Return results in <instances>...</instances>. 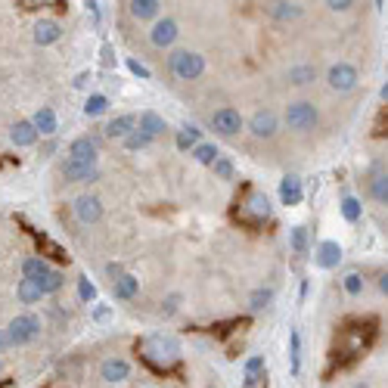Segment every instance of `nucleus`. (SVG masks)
Returning <instances> with one entry per match:
<instances>
[{"label":"nucleus","mask_w":388,"mask_h":388,"mask_svg":"<svg viewBox=\"0 0 388 388\" xmlns=\"http://www.w3.org/2000/svg\"><path fill=\"white\" fill-rule=\"evenodd\" d=\"M376 326H379V323H376L373 317L348 320V323L338 329V342H336V348H332V354H329V369H326V376H332L336 369L351 367V363H354L357 357H360L363 351L373 345Z\"/></svg>","instance_id":"f257e3e1"},{"label":"nucleus","mask_w":388,"mask_h":388,"mask_svg":"<svg viewBox=\"0 0 388 388\" xmlns=\"http://www.w3.org/2000/svg\"><path fill=\"white\" fill-rule=\"evenodd\" d=\"M137 354H140V360L150 369H156V373H171V369L181 363L183 348L174 336H168V332H152V336H143L137 342Z\"/></svg>","instance_id":"f03ea898"},{"label":"nucleus","mask_w":388,"mask_h":388,"mask_svg":"<svg viewBox=\"0 0 388 388\" xmlns=\"http://www.w3.org/2000/svg\"><path fill=\"white\" fill-rule=\"evenodd\" d=\"M233 221L239 227H249V230H258L270 221V199L261 193V190H245L236 199V208H233Z\"/></svg>","instance_id":"7ed1b4c3"},{"label":"nucleus","mask_w":388,"mask_h":388,"mask_svg":"<svg viewBox=\"0 0 388 388\" xmlns=\"http://www.w3.org/2000/svg\"><path fill=\"white\" fill-rule=\"evenodd\" d=\"M317 121H320V112H317V106H314V103L298 100V103H289V106H286L289 131L307 134V131H314V127H317Z\"/></svg>","instance_id":"20e7f679"},{"label":"nucleus","mask_w":388,"mask_h":388,"mask_svg":"<svg viewBox=\"0 0 388 388\" xmlns=\"http://www.w3.org/2000/svg\"><path fill=\"white\" fill-rule=\"evenodd\" d=\"M168 65L181 81H196V78L205 72V57H199L196 50H174L168 59Z\"/></svg>","instance_id":"39448f33"},{"label":"nucleus","mask_w":388,"mask_h":388,"mask_svg":"<svg viewBox=\"0 0 388 388\" xmlns=\"http://www.w3.org/2000/svg\"><path fill=\"white\" fill-rule=\"evenodd\" d=\"M7 336H10V342H13V345H28V342H34V338L41 336V320L34 317V314H19V317L10 320Z\"/></svg>","instance_id":"423d86ee"},{"label":"nucleus","mask_w":388,"mask_h":388,"mask_svg":"<svg viewBox=\"0 0 388 388\" xmlns=\"http://www.w3.org/2000/svg\"><path fill=\"white\" fill-rule=\"evenodd\" d=\"M326 81H329V88L336 94H351L357 88V81H360V75H357V69L351 63H336L329 69V75H326Z\"/></svg>","instance_id":"0eeeda50"},{"label":"nucleus","mask_w":388,"mask_h":388,"mask_svg":"<svg viewBox=\"0 0 388 388\" xmlns=\"http://www.w3.org/2000/svg\"><path fill=\"white\" fill-rule=\"evenodd\" d=\"M249 131H252V137H258V140H274L276 131H280V119H276L274 109H258L249 119Z\"/></svg>","instance_id":"6e6552de"},{"label":"nucleus","mask_w":388,"mask_h":388,"mask_svg":"<svg viewBox=\"0 0 388 388\" xmlns=\"http://www.w3.org/2000/svg\"><path fill=\"white\" fill-rule=\"evenodd\" d=\"M212 127L221 134V137H236V134L243 131V115H239L236 109L224 106L212 115Z\"/></svg>","instance_id":"1a4fd4ad"},{"label":"nucleus","mask_w":388,"mask_h":388,"mask_svg":"<svg viewBox=\"0 0 388 388\" xmlns=\"http://www.w3.org/2000/svg\"><path fill=\"white\" fill-rule=\"evenodd\" d=\"M177 22L174 19H156V25L150 28V41H152V47H159V50H165V47H171L177 41Z\"/></svg>","instance_id":"9d476101"},{"label":"nucleus","mask_w":388,"mask_h":388,"mask_svg":"<svg viewBox=\"0 0 388 388\" xmlns=\"http://www.w3.org/2000/svg\"><path fill=\"white\" fill-rule=\"evenodd\" d=\"M63 177L69 183L96 181V162H75V159H65L63 162Z\"/></svg>","instance_id":"9b49d317"},{"label":"nucleus","mask_w":388,"mask_h":388,"mask_svg":"<svg viewBox=\"0 0 388 388\" xmlns=\"http://www.w3.org/2000/svg\"><path fill=\"white\" fill-rule=\"evenodd\" d=\"M75 214H78L81 224H96V221L103 218V202L96 199V196H90V193L78 196L75 199Z\"/></svg>","instance_id":"f8f14e48"},{"label":"nucleus","mask_w":388,"mask_h":388,"mask_svg":"<svg viewBox=\"0 0 388 388\" xmlns=\"http://www.w3.org/2000/svg\"><path fill=\"white\" fill-rule=\"evenodd\" d=\"M305 199V190H301V177L298 174H286L280 181V202L283 205H298V202Z\"/></svg>","instance_id":"ddd939ff"},{"label":"nucleus","mask_w":388,"mask_h":388,"mask_svg":"<svg viewBox=\"0 0 388 388\" xmlns=\"http://www.w3.org/2000/svg\"><path fill=\"white\" fill-rule=\"evenodd\" d=\"M134 131H137V115H119V119H112L106 125L109 140H127Z\"/></svg>","instance_id":"4468645a"},{"label":"nucleus","mask_w":388,"mask_h":388,"mask_svg":"<svg viewBox=\"0 0 388 388\" xmlns=\"http://www.w3.org/2000/svg\"><path fill=\"white\" fill-rule=\"evenodd\" d=\"M96 152H100V146L94 137H78L69 146V159H75V162H96Z\"/></svg>","instance_id":"2eb2a0df"},{"label":"nucleus","mask_w":388,"mask_h":388,"mask_svg":"<svg viewBox=\"0 0 388 388\" xmlns=\"http://www.w3.org/2000/svg\"><path fill=\"white\" fill-rule=\"evenodd\" d=\"M100 376L106 382H125L127 376H131V363L121 360V357H109V360H103Z\"/></svg>","instance_id":"dca6fc26"},{"label":"nucleus","mask_w":388,"mask_h":388,"mask_svg":"<svg viewBox=\"0 0 388 388\" xmlns=\"http://www.w3.org/2000/svg\"><path fill=\"white\" fill-rule=\"evenodd\" d=\"M338 261H342V245H338L336 239L320 243V249H317V264H320V267L332 270V267H338Z\"/></svg>","instance_id":"f3484780"},{"label":"nucleus","mask_w":388,"mask_h":388,"mask_svg":"<svg viewBox=\"0 0 388 388\" xmlns=\"http://www.w3.org/2000/svg\"><path fill=\"white\" fill-rule=\"evenodd\" d=\"M59 34H63V28H59V22L53 19H41L38 25H34V44L38 47H47V44H57Z\"/></svg>","instance_id":"a211bd4d"},{"label":"nucleus","mask_w":388,"mask_h":388,"mask_svg":"<svg viewBox=\"0 0 388 388\" xmlns=\"http://www.w3.org/2000/svg\"><path fill=\"white\" fill-rule=\"evenodd\" d=\"M10 140H13L16 146H32L34 140H38V127H34V121H16L13 131H10Z\"/></svg>","instance_id":"6ab92c4d"},{"label":"nucleus","mask_w":388,"mask_h":388,"mask_svg":"<svg viewBox=\"0 0 388 388\" xmlns=\"http://www.w3.org/2000/svg\"><path fill=\"white\" fill-rule=\"evenodd\" d=\"M127 10H131L134 19H159L162 3H159V0H131V3H127Z\"/></svg>","instance_id":"aec40b11"},{"label":"nucleus","mask_w":388,"mask_h":388,"mask_svg":"<svg viewBox=\"0 0 388 388\" xmlns=\"http://www.w3.org/2000/svg\"><path fill=\"white\" fill-rule=\"evenodd\" d=\"M267 16L276 22H292L301 16V3H270L267 7Z\"/></svg>","instance_id":"412c9836"},{"label":"nucleus","mask_w":388,"mask_h":388,"mask_svg":"<svg viewBox=\"0 0 388 388\" xmlns=\"http://www.w3.org/2000/svg\"><path fill=\"white\" fill-rule=\"evenodd\" d=\"M137 127L150 140H156L159 134H165V119H162V115H156V112H143V115H140V125Z\"/></svg>","instance_id":"4be33fe9"},{"label":"nucleus","mask_w":388,"mask_h":388,"mask_svg":"<svg viewBox=\"0 0 388 388\" xmlns=\"http://www.w3.org/2000/svg\"><path fill=\"white\" fill-rule=\"evenodd\" d=\"M137 289H140V280L134 274H125L119 283H112V292H115V298H119V301L134 298V295H137Z\"/></svg>","instance_id":"5701e85b"},{"label":"nucleus","mask_w":388,"mask_h":388,"mask_svg":"<svg viewBox=\"0 0 388 388\" xmlns=\"http://www.w3.org/2000/svg\"><path fill=\"white\" fill-rule=\"evenodd\" d=\"M50 264H47V258H25L22 261V276L25 280H41L44 274H50Z\"/></svg>","instance_id":"b1692460"},{"label":"nucleus","mask_w":388,"mask_h":388,"mask_svg":"<svg viewBox=\"0 0 388 388\" xmlns=\"http://www.w3.org/2000/svg\"><path fill=\"white\" fill-rule=\"evenodd\" d=\"M34 127H38V134H57V112H53L50 106H44V109H38V115H34Z\"/></svg>","instance_id":"393cba45"},{"label":"nucleus","mask_w":388,"mask_h":388,"mask_svg":"<svg viewBox=\"0 0 388 388\" xmlns=\"http://www.w3.org/2000/svg\"><path fill=\"white\" fill-rule=\"evenodd\" d=\"M16 295H19L22 305H34V301L44 298V289H41L34 280H22L19 286H16Z\"/></svg>","instance_id":"a878e982"},{"label":"nucleus","mask_w":388,"mask_h":388,"mask_svg":"<svg viewBox=\"0 0 388 388\" xmlns=\"http://www.w3.org/2000/svg\"><path fill=\"white\" fill-rule=\"evenodd\" d=\"M314 78H317L314 65H292L289 69V84H295V88H307V84H314Z\"/></svg>","instance_id":"bb28decb"},{"label":"nucleus","mask_w":388,"mask_h":388,"mask_svg":"<svg viewBox=\"0 0 388 388\" xmlns=\"http://www.w3.org/2000/svg\"><path fill=\"white\" fill-rule=\"evenodd\" d=\"M190 146H193V150L199 146V127H196V125H183L181 131H177V150L187 152Z\"/></svg>","instance_id":"cd10ccee"},{"label":"nucleus","mask_w":388,"mask_h":388,"mask_svg":"<svg viewBox=\"0 0 388 388\" xmlns=\"http://www.w3.org/2000/svg\"><path fill=\"white\" fill-rule=\"evenodd\" d=\"M289 367L298 376V369H301V332L298 329H292V336H289Z\"/></svg>","instance_id":"c85d7f7f"},{"label":"nucleus","mask_w":388,"mask_h":388,"mask_svg":"<svg viewBox=\"0 0 388 388\" xmlns=\"http://www.w3.org/2000/svg\"><path fill=\"white\" fill-rule=\"evenodd\" d=\"M270 301H274V289H270V286H258L255 292L249 295V307H252V311H264Z\"/></svg>","instance_id":"c756f323"},{"label":"nucleus","mask_w":388,"mask_h":388,"mask_svg":"<svg viewBox=\"0 0 388 388\" xmlns=\"http://www.w3.org/2000/svg\"><path fill=\"white\" fill-rule=\"evenodd\" d=\"M34 239H38V249L44 252V255L57 258V261H69V255H65V249H63V245H57V243H53L50 236H34ZM44 255H41V258H44Z\"/></svg>","instance_id":"7c9ffc66"},{"label":"nucleus","mask_w":388,"mask_h":388,"mask_svg":"<svg viewBox=\"0 0 388 388\" xmlns=\"http://www.w3.org/2000/svg\"><path fill=\"white\" fill-rule=\"evenodd\" d=\"M193 159H196L199 165H214V162L221 159V152H218V146H214V143H199V146L193 150Z\"/></svg>","instance_id":"2f4dec72"},{"label":"nucleus","mask_w":388,"mask_h":388,"mask_svg":"<svg viewBox=\"0 0 388 388\" xmlns=\"http://www.w3.org/2000/svg\"><path fill=\"white\" fill-rule=\"evenodd\" d=\"M369 196H373L379 205H388V174L373 177V183H369Z\"/></svg>","instance_id":"473e14b6"},{"label":"nucleus","mask_w":388,"mask_h":388,"mask_svg":"<svg viewBox=\"0 0 388 388\" xmlns=\"http://www.w3.org/2000/svg\"><path fill=\"white\" fill-rule=\"evenodd\" d=\"M106 109H109V100L103 94L88 96V103H84V115H88V119H96V115H103Z\"/></svg>","instance_id":"72a5a7b5"},{"label":"nucleus","mask_w":388,"mask_h":388,"mask_svg":"<svg viewBox=\"0 0 388 388\" xmlns=\"http://www.w3.org/2000/svg\"><path fill=\"white\" fill-rule=\"evenodd\" d=\"M34 283L44 289V295H53V292L63 289V274H59V270H50V274H44L41 280H34Z\"/></svg>","instance_id":"f704fd0d"},{"label":"nucleus","mask_w":388,"mask_h":388,"mask_svg":"<svg viewBox=\"0 0 388 388\" xmlns=\"http://www.w3.org/2000/svg\"><path fill=\"white\" fill-rule=\"evenodd\" d=\"M289 243H292L295 255H305V252H307V227H292V236H289Z\"/></svg>","instance_id":"c9c22d12"},{"label":"nucleus","mask_w":388,"mask_h":388,"mask_svg":"<svg viewBox=\"0 0 388 388\" xmlns=\"http://www.w3.org/2000/svg\"><path fill=\"white\" fill-rule=\"evenodd\" d=\"M342 286H345V292L348 295H360L363 292V276L357 274V270H351V274H345Z\"/></svg>","instance_id":"e433bc0d"},{"label":"nucleus","mask_w":388,"mask_h":388,"mask_svg":"<svg viewBox=\"0 0 388 388\" xmlns=\"http://www.w3.org/2000/svg\"><path fill=\"white\" fill-rule=\"evenodd\" d=\"M342 214H345V221H351V224H354V221L360 218V202H357L354 196H345V199H342Z\"/></svg>","instance_id":"4c0bfd02"},{"label":"nucleus","mask_w":388,"mask_h":388,"mask_svg":"<svg viewBox=\"0 0 388 388\" xmlns=\"http://www.w3.org/2000/svg\"><path fill=\"white\" fill-rule=\"evenodd\" d=\"M152 143V140L150 137H146V134L143 131H140V127H137V131H134L131 134V137H127L125 140V150H131V152H137V150H146V146H150Z\"/></svg>","instance_id":"58836bf2"},{"label":"nucleus","mask_w":388,"mask_h":388,"mask_svg":"<svg viewBox=\"0 0 388 388\" xmlns=\"http://www.w3.org/2000/svg\"><path fill=\"white\" fill-rule=\"evenodd\" d=\"M212 168H214V174H218L221 181H233V162H230V159H224V156H221L218 162L212 165Z\"/></svg>","instance_id":"ea45409f"},{"label":"nucleus","mask_w":388,"mask_h":388,"mask_svg":"<svg viewBox=\"0 0 388 388\" xmlns=\"http://www.w3.org/2000/svg\"><path fill=\"white\" fill-rule=\"evenodd\" d=\"M78 298H81V301H94L96 298V286L88 280V276H81V280H78Z\"/></svg>","instance_id":"a19ab883"},{"label":"nucleus","mask_w":388,"mask_h":388,"mask_svg":"<svg viewBox=\"0 0 388 388\" xmlns=\"http://www.w3.org/2000/svg\"><path fill=\"white\" fill-rule=\"evenodd\" d=\"M245 376H264V357L261 354H252L245 360Z\"/></svg>","instance_id":"79ce46f5"},{"label":"nucleus","mask_w":388,"mask_h":388,"mask_svg":"<svg viewBox=\"0 0 388 388\" xmlns=\"http://www.w3.org/2000/svg\"><path fill=\"white\" fill-rule=\"evenodd\" d=\"M239 388H267V376H245Z\"/></svg>","instance_id":"37998d69"},{"label":"nucleus","mask_w":388,"mask_h":388,"mask_svg":"<svg viewBox=\"0 0 388 388\" xmlns=\"http://www.w3.org/2000/svg\"><path fill=\"white\" fill-rule=\"evenodd\" d=\"M127 69H131V75H137V78H150V69H146L143 63H137V59H127Z\"/></svg>","instance_id":"c03bdc74"},{"label":"nucleus","mask_w":388,"mask_h":388,"mask_svg":"<svg viewBox=\"0 0 388 388\" xmlns=\"http://www.w3.org/2000/svg\"><path fill=\"white\" fill-rule=\"evenodd\" d=\"M177 305H181V295H168V298L162 301V314L165 317H171V314L177 311Z\"/></svg>","instance_id":"a18cd8bd"},{"label":"nucleus","mask_w":388,"mask_h":388,"mask_svg":"<svg viewBox=\"0 0 388 388\" xmlns=\"http://www.w3.org/2000/svg\"><path fill=\"white\" fill-rule=\"evenodd\" d=\"M326 7H329L332 13H348V10L354 7V3H351V0H329V3H326Z\"/></svg>","instance_id":"49530a36"},{"label":"nucleus","mask_w":388,"mask_h":388,"mask_svg":"<svg viewBox=\"0 0 388 388\" xmlns=\"http://www.w3.org/2000/svg\"><path fill=\"white\" fill-rule=\"evenodd\" d=\"M106 274L112 276V283H119L121 276H125V267H121V264H109V267H106Z\"/></svg>","instance_id":"de8ad7c7"},{"label":"nucleus","mask_w":388,"mask_h":388,"mask_svg":"<svg viewBox=\"0 0 388 388\" xmlns=\"http://www.w3.org/2000/svg\"><path fill=\"white\" fill-rule=\"evenodd\" d=\"M379 289H382V295H388V270L379 276Z\"/></svg>","instance_id":"09e8293b"},{"label":"nucleus","mask_w":388,"mask_h":388,"mask_svg":"<svg viewBox=\"0 0 388 388\" xmlns=\"http://www.w3.org/2000/svg\"><path fill=\"white\" fill-rule=\"evenodd\" d=\"M10 345H13V342H10V336H7V332H3V329H0V351H3V348H10Z\"/></svg>","instance_id":"8fccbe9b"},{"label":"nucleus","mask_w":388,"mask_h":388,"mask_svg":"<svg viewBox=\"0 0 388 388\" xmlns=\"http://www.w3.org/2000/svg\"><path fill=\"white\" fill-rule=\"evenodd\" d=\"M382 100L388 103V81H385V88H382Z\"/></svg>","instance_id":"3c124183"},{"label":"nucleus","mask_w":388,"mask_h":388,"mask_svg":"<svg viewBox=\"0 0 388 388\" xmlns=\"http://www.w3.org/2000/svg\"><path fill=\"white\" fill-rule=\"evenodd\" d=\"M351 388H369V385H367V382H357V385H351Z\"/></svg>","instance_id":"603ef678"},{"label":"nucleus","mask_w":388,"mask_h":388,"mask_svg":"<svg viewBox=\"0 0 388 388\" xmlns=\"http://www.w3.org/2000/svg\"><path fill=\"white\" fill-rule=\"evenodd\" d=\"M0 369H3V360H0Z\"/></svg>","instance_id":"864d4df0"}]
</instances>
